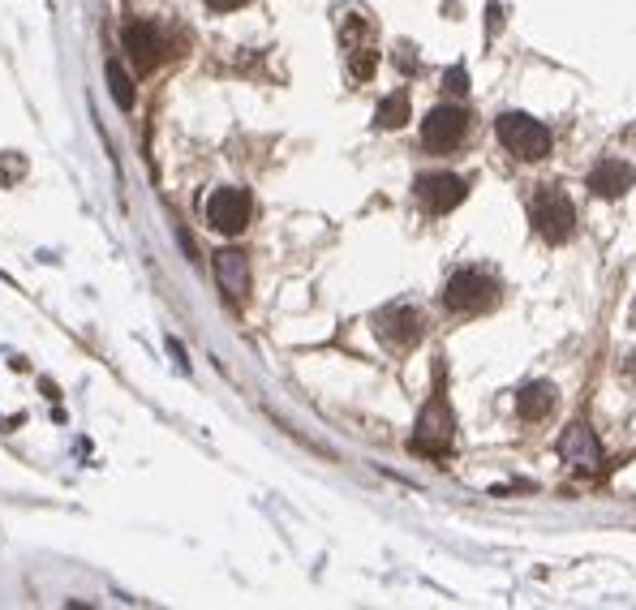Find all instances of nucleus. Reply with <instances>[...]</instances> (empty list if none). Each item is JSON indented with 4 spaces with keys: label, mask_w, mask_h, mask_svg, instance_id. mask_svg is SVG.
<instances>
[{
    "label": "nucleus",
    "mask_w": 636,
    "mask_h": 610,
    "mask_svg": "<svg viewBox=\"0 0 636 610\" xmlns=\"http://www.w3.org/2000/svg\"><path fill=\"white\" fill-rule=\"evenodd\" d=\"M495 134L516 159H546L551 155V129H546L542 121H533V116H525V112L499 116Z\"/></svg>",
    "instance_id": "nucleus-1"
},
{
    "label": "nucleus",
    "mask_w": 636,
    "mask_h": 610,
    "mask_svg": "<svg viewBox=\"0 0 636 610\" xmlns=\"http://www.w3.org/2000/svg\"><path fill=\"white\" fill-rule=\"evenodd\" d=\"M499 297V284L482 271H456L443 288V305L456 314H477V310H490Z\"/></svg>",
    "instance_id": "nucleus-2"
},
{
    "label": "nucleus",
    "mask_w": 636,
    "mask_h": 610,
    "mask_svg": "<svg viewBox=\"0 0 636 610\" xmlns=\"http://www.w3.org/2000/svg\"><path fill=\"white\" fill-rule=\"evenodd\" d=\"M533 228H538L551 245L568 241L572 228H576V211H572L568 194H563V190H542L538 198H533Z\"/></svg>",
    "instance_id": "nucleus-3"
},
{
    "label": "nucleus",
    "mask_w": 636,
    "mask_h": 610,
    "mask_svg": "<svg viewBox=\"0 0 636 610\" xmlns=\"http://www.w3.org/2000/svg\"><path fill=\"white\" fill-rule=\"evenodd\" d=\"M452 434H456V417L447 409V400L435 396L417 417V430H413V452H447L452 447Z\"/></svg>",
    "instance_id": "nucleus-4"
},
{
    "label": "nucleus",
    "mask_w": 636,
    "mask_h": 610,
    "mask_svg": "<svg viewBox=\"0 0 636 610\" xmlns=\"http://www.w3.org/2000/svg\"><path fill=\"white\" fill-rule=\"evenodd\" d=\"M250 211H254V202L245 190H233V185H224V190H215L207 198V220L215 232H228V237H237V232L250 224Z\"/></svg>",
    "instance_id": "nucleus-5"
},
{
    "label": "nucleus",
    "mask_w": 636,
    "mask_h": 610,
    "mask_svg": "<svg viewBox=\"0 0 636 610\" xmlns=\"http://www.w3.org/2000/svg\"><path fill=\"white\" fill-rule=\"evenodd\" d=\"M469 185L465 177H452V172H430V177H417V202L435 215H447L465 202Z\"/></svg>",
    "instance_id": "nucleus-6"
},
{
    "label": "nucleus",
    "mask_w": 636,
    "mask_h": 610,
    "mask_svg": "<svg viewBox=\"0 0 636 610\" xmlns=\"http://www.w3.org/2000/svg\"><path fill=\"white\" fill-rule=\"evenodd\" d=\"M465 129H469L465 108H435L422 121V142H426L430 151L447 155V151H456V142L465 138Z\"/></svg>",
    "instance_id": "nucleus-7"
},
{
    "label": "nucleus",
    "mask_w": 636,
    "mask_h": 610,
    "mask_svg": "<svg viewBox=\"0 0 636 610\" xmlns=\"http://www.w3.org/2000/svg\"><path fill=\"white\" fill-rule=\"evenodd\" d=\"M374 331L387 348H409L422 336V318H417L409 305H392V310H379L374 314Z\"/></svg>",
    "instance_id": "nucleus-8"
},
{
    "label": "nucleus",
    "mask_w": 636,
    "mask_h": 610,
    "mask_svg": "<svg viewBox=\"0 0 636 610\" xmlns=\"http://www.w3.org/2000/svg\"><path fill=\"white\" fill-rule=\"evenodd\" d=\"M125 52H129V61L138 65V74H147V69L164 61V35H159L151 22H129L125 26Z\"/></svg>",
    "instance_id": "nucleus-9"
},
{
    "label": "nucleus",
    "mask_w": 636,
    "mask_h": 610,
    "mask_svg": "<svg viewBox=\"0 0 636 610\" xmlns=\"http://www.w3.org/2000/svg\"><path fill=\"white\" fill-rule=\"evenodd\" d=\"M632 185H636V172L624 159H602V164L589 172V194H598V198H624Z\"/></svg>",
    "instance_id": "nucleus-10"
},
{
    "label": "nucleus",
    "mask_w": 636,
    "mask_h": 610,
    "mask_svg": "<svg viewBox=\"0 0 636 610\" xmlns=\"http://www.w3.org/2000/svg\"><path fill=\"white\" fill-rule=\"evenodd\" d=\"M559 456H563V460H572V464H581V469H598V464H602V447H598V439H594V430L576 421V426L563 430Z\"/></svg>",
    "instance_id": "nucleus-11"
},
{
    "label": "nucleus",
    "mask_w": 636,
    "mask_h": 610,
    "mask_svg": "<svg viewBox=\"0 0 636 610\" xmlns=\"http://www.w3.org/2000/svg\"><path fill=\"white\" fill-rule=\"evenodd\" d=\"M215 275H220V288L228 293V301H241L245 288H250V263H245L241 250H220V254H215Z\"/></svg>",
    "instance_id": "nucleus-12"
},
{
    "label": "nucleus",
    "mask_w": 636,
    "mask_h": 610,
    "mask_svg": "<svg viewBox=\"0 0 636 610\" xmlns=\"http://www.w3.org/2000/svg\"><path fill=\"white\" fill-rule=\"evenodd\" d=\"M516 409H520V417H533V421L551 417V409H555V387H551V383H529L525 391H520Z\"/></svg>",
    "instance_id": "nucleus-13"
},
{
    "label": "nucleus",
    "mask_w": 636,
    "mask_h": 610,
    "mask_svg": "<svg viewBox=\"0 0 636 610\" xmlns=\"http://www.w3.org/2000/svg\"><path fill=\"white\" fill-rule=\"evenodd\" d=\"M374 121H379V129H400L404 121H409V95H387L379 112H374Z\"/></svg>",
    "instance_id": "nucleus-14"
},
{
    "label": "nucleus",
    "mask_w": 636,
    "mask_h": 610,
    "mask_svg": "<svg viewBox=\"0 0 636 610\" xmlns=\"http://www.w3.org/2000/svg\"><path fill=\"white\" fill-rule=\"evenodd\" d=\"M108 86H112V99H117L121 108H134V82H129V74L117 61L108 65Z\"/></svg>",
    "instance_id": "nucleus-15"
},
{
    "label": "nucleus",
    "mask_w": 636,
    "mask_h": 610,
    "mask_svg": "<svg viewBox=\"0 0 636 610\" xmlns=\"http://www.w3.org/2000/svg\"><path fill=\"white\" fill-rule=\"evenodd\" d=\"M370 74H374V52H370V48L353 52V78H361V82H366Z\"/></svg>",
    "instance_id": "nucleus-16"
},
{
    "label": "nucleus",
    "mask_w": 636,
    "mask_h": 610,
    "mask_svg": "<svg viewBox=\"0 0 636 610\" xmlns=\"http://www.w3.org/2000/svg\"><path fill=\"white\" fill-rule=\"evenodd\" d=\"M443 86H447V91H452V95H465L469 91V74H465V69H447V74H443Z\"/></svg>",
    "instance_id": "nucleus-17"
},
{
    "label": "nucleus",
    "mask_w": 636,
    "mask_h": 610,
    "mask_svg": "<svg viewBox=\"0 0 636 610\" xmlns=\"http://www.w3.org/2000/svg\"><path fill=\"white\" fill-rule=\"evenodd\" d=\"M241 5H250V0H207V9H215V13H233Z\"/></svg>",
    "instance_id": "nucleus-18"
},
{
    "label": "nucleus",
    "mask_w": 636,
    "mask_h": 610,
    "mask_svg": "<svg viewBox=\"0 0 636 610\" xmlns=\"http://www.w3.org/2000/svg\"><path fill=\"white\" fill-rule=\"evenodd\" d=\"M632 318H636V305H632Z\"/></svg>",
    "instance_id": "nucleus-19"
}]
</instances>
